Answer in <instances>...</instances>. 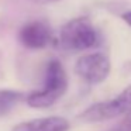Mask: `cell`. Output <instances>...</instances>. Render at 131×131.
I'll return each instance as SVG.
<instances>
[{
    "mask_svg": "<svg viewBox=\"0 0 131 131\" xmlns=\"http://www.w3.org/2000/svg\"><path fill=\"white\" fill-rule=\"evenodd\" d=\"M30 2H32V3H37V4H48V3H49L48 0H30Z\"/></svg>",
    "mask_w": 131,
    "mask_h": 131,
    "instance_id": "10",
    "label": "cell"
},
{
    "mask_svg": "<svg viewBox=\"0 0 131 131\" xmlns=\"http://www.w3.org/2000/svg\"><path fill=\"white\" fill-rule=\"evenodd\" d=\"M110 131H131V110H128L127 113L124 114L123 120L116 125L113 127Z\"/></svg>",
    "mask_w": 131,
    "mask_h": 131,
    "instance_id": "8",
    "label": "cell"
},
{
    "mask_svg": "<svg viewBox=\"0 0 131 131\" xmlns=\"http://www.w3.org/2000/svg\"><path fill=\"white\" fill-rule=\"evenodd\" d=\"M111 62L103 52L83 55L75 63V73L89 85H100L108 78Z\"/></svg>",
    "mask_w": 131,
    "mask_h": 131,
    "instance_id": "4",
    "label": "cell"
},
{
    "mask_svg": "<svg viewBox=\"0 0 131 131\" xmlns=\"http://www.w3.org/2000/svg\"><path fill=\"white\" fill-rule=\"evenodd\" d=\"M128 110H131V85L124 88L113 99L89 106L79 114V120L83 123L107 121L118 116H124Z\"/></svg>",
    "mask_w": 131,
    "mask_h": 131,
    "instance_id": "3",
    "label": "cell"
},
{
    "mask_svg": "<svg viewBox=\"0 0 131 131\" xmlns=\"http://www.w3.org/2000/svg\"><path fill=\"white\" fill-rule=\"evenodd\" d=\"M100 35L88 17H76L62 26L58 45L65 51H86L97 47Z\"/></svg>",
    "mask_w": 131,
    "mask_h": 131,
    "instance_id": "2",
    "label": "cell"
},
{
    "mask_svg": "<svg viewBox=\"0 0 131 131\" xmlns=\"http://www.w3.org/2000/svg\"><path fill=\"white\" fill-rule=\"evenodd\" d=\"M121 20L124 21L127 26H130L131 27V12H125V13H123L121 14Z\"/></svg>",
    "mask_w": 131,
    "mask_h": 131,
    "instance_id": "9",
    "label": "cell"
},
{
    "mask_svg": "<svg viewBox=\"0 0 131 131\" xmlns=\"http://www.w3.org/2000/svg\"><path fill=\"white\" fill-rule=\"evenodd\" d=\"M26 93L13 89H2L0 90V117L6 116L21 102H26Z\"/></svg>",
    "mask_w": 131,
    "mask_h": 131,
    "instance_id": "7",
    "label": "cell"
},
{
    "mask_svg": "<svg viewBox=\"0 0 131 131\" xmlns=\"http://www.w3.org/2000/svg\"><path fill=\"white\" fill-rule=\"evenodd\" d=\"M68 90V75L58 59L47 63L44 75V86L40 90L27 93L26 103L31 108H48L54 106Z\"/></svg>",
    "mask_w": 131,
    "mask_h": 131,
    "instance_id": "1",
    "label": "cell"
},
{
    "mask_svg": "<svg viewBox=\"0 0 131 131\" xmlns=\"http://www.w3.org/2000/svg\"><path fill=\"white\" fill-rule=\"evenodd\" d=\"M18 41L24 48L38 51L54 42V32L47 21L32 20L23 24L18 30Z\"/></svg>",
    "mask_w": 131,
    "mask_h": 131,
    "instance_id": "5",
    "label": "cell"
},
{
    "mask_svg": "<svg viewBox=\"0 0 131 131\" xmlns=\"http://www.w3.org/2000/svg\"><path fill=\"white\" fill-rule=\"evenodd\" d=\"M49 3H52V2H59V0H48Z\"/></svg>",
    "mask_w": 131,
    "mask_h": 131,
    "instance_id": "11",
    "label": "cell"
},
{
    "mask_svg": "<svg viewBox=\"0 0 131 131\" xmlns=\"http://www.w3.org/2000/svg\"><path fill=\"white\" fill-rule=\"evenodd\" d=\"M71 123L61 116L41 117L21 121L12 128V131H69Z\"/></svg>",
    "mask_w": 131,
    "mask_h": 131,
    "instance_id": "6",
    "label": "cell"
}]
</instances>
